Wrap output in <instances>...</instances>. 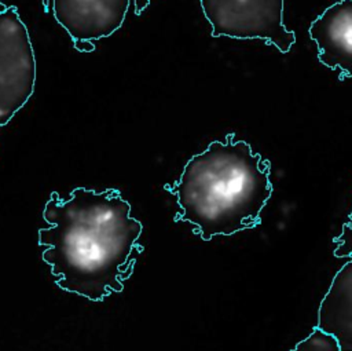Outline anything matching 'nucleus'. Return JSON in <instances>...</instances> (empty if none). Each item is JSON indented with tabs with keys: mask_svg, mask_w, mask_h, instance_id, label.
Listing matches in <instances>:
<instances>
[{
	"mask_svg": "<svg viewBox=\"0 0 352 351\" xmlns=\"http://www.w3.org/2000/svg\"><path fill=\"white\" fill-rule=\"evenodd\" d=\"M43 217L50 226L38 230V246L58 288L92 301L124 290L144 246L143 224L120 190L76 187L69 198L54 191Z\"/></svg>",
	"mask_w": 352,
	"mask_h": 351,
	"instance_id": "obj_1",
	"label": "nucleus"
},
{
	"mask_svg": "<svg viewBox=\"0 0 352 351\" xmlns=\"http://www.w3.org/2000/svg\"><path fill=\"white\" fill-rule=\"evenodd\" d=\"M36 84V58L28 28L16 7L0 12V127L30 99Z\"/></svg>",
	"mask_w": 352,
	"mask_h": 351,
	"instance_id": "obj_4",
	"label": "nucleus"
},
{
	"mask_svg": "<svg viewBox=\"0 0 352 351\" xmlns=\"http://www.w3.org/2000/svg\"><path fill=\"white\" fill-rule=\"evenodd\" d=\"M270 175V161L228 134L192 156L179 179L164 189L176 197L175 222L192 224L197 235L210 241L260 224L272 194Z\"/></svg>",
	"mask_w": 352,
	"mask_h": 351,
	"instance_id": "obj_2",
	"label": "nucleus"
},
{
	"mask_svg": "<svg viewBox=\"0 0 352 351\" xmlns=\"http://www.w3.org/2000/svg\"><path fill=\"white\" fill-rule=\"evenodd\" d=\"M43 4L73 40L92 41L122 26L129 0H43Z\"/></svg>",
	"mask_w": 352,
	"mask_h": 351,
	"instance_id": "obj_5",
	"label": "nucleus"
},
{
	"mask_svg": "<svg viewBox=\"0 0 352 351\" xmlns=\"http://www.w3.org/2000/svg\"><path fill=\"white\" fill-rule=\"evenodd\" d=\"M336 273L318 310L319 328L333 336L340 351H352V256Z\"/></svg>",
	"mask_w": 352,
	"mask_h": 351,
	"instance_id": "obj_7",
	"label": "nucleus"
},
{
	"mask_svg": "<svg viewBox=\"0 0 352 351\" xmlns=\"http://www.w3.org/2000/svg\"><path fill=\"white\" fill-rule=\"evenodd\" d=\"M140 1L142 0H136V14H140ZM148 3V0H144V4H147Z\"/></svg>",
	"mask_w": 352,
	"mask_h": 351,
	"instance_id": "obj_11",
	"label": "nucleus"
},
{
	"mask_svg": "<svg viewBox=\"0 0 352 351\" xmlns=\"http://www.w3.org/2000/svg\"><path fill=\"white\" fill-rule=\"evenodd\" d=\"M73 41H74L73 47L80 52H91L95 50V45L88 40H73Z\"/></svg>",
	"mask_w": 352,
	"mask_h": 351,
	"instance_id": "obj_10",
	"label": "nucleus"
},
{
	"mask_svg": "<svg viewBox=\"0 0 352 351\" xmlns=\"http://www.w3.org/2000/svg\"><path fill=\"white\" fill-rule=\"evenodd\" d=\"M290 351H340V347L333 336L315 326L311 334L298 341Z\"/></svg>",
	"mask_w": 352,
	"mask_h": 351,
	"instance_id": "obj_8",
	"label": "nucleus"
},
{
	"mask_svg": "<svg viewBox=\"0 0 352 351\" xmlns=\"http://www.w3.org/2000/svg\"><path fill=\"white\" fill-rule=\"evenodd\" d=\"M7 8H8V7H7L6 4H3V3H1V0H0V12H4Z\"/></svg>",
	"mask_w": 352,
	"mask_h": 351,
	"instance_id": "obj_12",
	"label": "nucleus"
},
{
	"mask_svg": "<svg viewBox=\"0 0 352 351\" xmlns=\"http://www.w3.org/2000/svg\"><path fill=\"white\" fill-rule=\"evenodd\" d=\"M308 34L316 44L318 59L340 78H352V0H340L316 17Z\"/></svg>",
	"mask_w": 352,
	"mask_h": 351,
	"instance_id": "obj_6",
	"label": "nucleus"
},
{
	"mask_svg": "<svg viewBox=\"0 0 352 351\" xmlns=\"http://www.w3.org/2000/svg\"><path fill=\"white\" fill-rule=\"evenodd\" d=\"M336 257H349L352 256V211L348 216V220L344 223L341 233L334 238Z\"/></svg>",
	"mask_w": 352,
	"mask_h": 351,
	"instance_id": "obj_9",
	"label": "nucleus"
},
{
	"mask_svg": "<svg viewBox=\"0 0 352 351\" xmlns=\"http://www.w3.org/2000/svg\"><path fill=\"white\" fill-rule=\"evenodd\" d=\"M213 37L260 39L287 54L296 43L283 23L285 0H199Z\"/></svg>",
	"mask_w": 352,
	"mask_h": 351,
	"instance_id": "obj_3",
	"label": "nucleus"
}]
</instances>
